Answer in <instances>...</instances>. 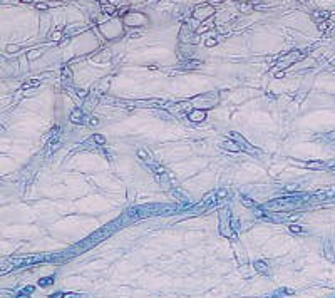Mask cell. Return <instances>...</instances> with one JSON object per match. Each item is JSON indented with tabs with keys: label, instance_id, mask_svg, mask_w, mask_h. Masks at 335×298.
<instances>
[{
	"label": "cell",
	"instance_id": "cell-1",
	"mask_svg": "<svg viewBox=\"0 0 335 298\" xmlns=\"http://www.w3.org/2000/svg\"><path fill=\"white\" fill-rule=\"evenodd\" d=\"M290 230H292V231H297V233H300V231H302V228H300V226H292Z\"/></svg>",
	"mask_w": 335,
	"mask_h": 298
}]
</instances>
